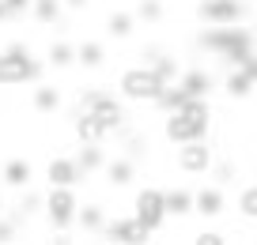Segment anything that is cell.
Instances as JSON below:
<instances>
[{"instance_id":"cell-1","label":"cell","mask_w":257,"mask_h":245,"mask_svg":"<svg viewBox=\"0 0 257 245\" xmlns=\"http://www.w3.org/2000/svg\"><path fill=\"white\" fill-rule=\"evenodd\" d=\"M197 46L208 49V53H216L219 61H227L231 68H238V64L257 49V38L249 34V27L234 23V27H208V31H201L197 34Z\"/></svg>"},{"instance_id":"cell-2","label":"cell","mask_w":257,"mask_h":245,"mask_svg":"<svg viewBox=\"0 0 257 245\" xmlns=\"http://www.w3.org/2000/svg\"><path fill=\"white\" fill-rule=\"evenodd\" d=\"M212 128V106L208 98H189V102L182 106V110L167 113V121H163V136H167L170 143H193V140H204Z\"/></svg>"},{"instance_id":"cell-3","label":"cell","mask_w":257,"mask_h":245,"mask_svg":"<svg viewBox=\"0 0 257 245\" xmlns=\"http://www.w3.org/2000/svg\"><path fill=\"white\" fill-rule=\"evenodd\" d=\"M80 113H91V117L106 128V136H110V132H121V128H125V121H128L121 98H113L110 91H98V87L80 91Z\"/></svg>"},{"instance_id":"cell-4","label":"cell","mask_w":257,"mask_h":245,"mask_svg":"<svg viewBox=\"0 0 257 245\" xmlns=\"http://www.w3.org/2000/svg\"><path fill=\"white\" fill-rule=\"evenodd\" d=\"M167 87L159 76H155L148 64H137V68H125L117 79V91L125 102H155L159 98V91Z\"/></svg>"},{"instance_id":"cell-5","label":"cell","mask_w":257,"mask_h":245,"mask_svg":"<svg viewBox=\"0 0 257 245\" xmlns=\"http://www.w3.org/2000/svg\"><path fill=\"white\" fill-rule=\"evenodd\" d=\"M42 76H46V61H38V57L19 61L8 49H0V87H23V83L34 87V83H42Z\"/></svg>"},{"instance_id":"cell-6","label":"cell","mask_w":257,"mask_h":245,"mask_svg":"<svg viewBox=\"0 0 257 245\" xmlns=\"http://www.w3.org/2000/svg\"><path fill=\"white\" fill-rule=\"evenodd\" d=\"M46 219L49 226L57 230V234H64V230L76 226V211H80V196H76V189H49L46 192Z\"/></svg>"},{"instance_id":"cell-7","label":"cell","mask_w":257,"mask_h":245,"mask_svg":"<svg viewBox=\"0 0 257 245\" xmlns=\"http://www.w3.org/2000/svg\"><path fill=\"white\" fill-rule=\"evenodd\" d=\"M249 16L246 0H201L197 4V19L204 27H234Z\"/></svg>"},{"instance_id":"cell-8","label":"cell","mask_w":257,"mask_h":245,"mask_svg":"<svg viewBox=\"0 0 257 245\" xmlns=\"http://www.w3.org/2000/svg\"><path fill=\"white\" fill-rule=\"evenodd\" d=\"M133 219H140L152 234H159L163 226H167V207H163V189H155V185H144V189L137 192V200H133Z\"/></svg>"},{"instance_id":"cell-9","label":"cell","mask_w":257,"mask_h":245,"mask_svg":"<svg viewBox=\"0 0 257 245\" xmlns=\"http://www.w3.org/2000/svg\"><path fill=\"white\" fill-rule=\"evenodd\" d=\"M212 162H216V151H212L204 140L182 143V147L174 151V166L182 170V174H189V177H201V174H208V170H212Z\"/></svg>"},{"instance_id":"cell-10","label":"cell","mask_w":257,"mask_h":245,"mask_svg":"<svg viewBox=\"0 0 257 245\" xmlns=\"http://www.w3.org/2000/svg\"><path fill=\"white\" fill-rule=\"evenodd\" d=\"M102 234H106V241H110V245H148V241H152V230H148L140 219H133V215L106 219Z\"/></svg>"},{"instance_id":"cell-11","label":"cell","mask_w":257,"mask_h":245,"mask_svg":"<svg viewBox=\"0 0 257 245\" xmlns=\"http://www.w3.org/2000/svg\"><path fill=\"white\" fill-rule=\"evenodd\" d=\"M46 181H49V189H76V185H83L87 177L80 174L72 155H53L49 166H46Z\"/></svg>"},{"instance_id":"cell-12","label":"cell","mask_w":257,"mask_h":245,"mask_svg":"<svg viewBox=\"0 0 257 245\" xmlns=\"http://www.w3.org/2000/svg\"><path fill=\"white\" fill-rule=\"evenodd\" d=\"M227 211V192L219 185H201L193 192V215H204V219H219Z\"/></svg>"},{"instance_id":"cell-13","label":"cell","mask_w":257,"mask_h":245,"mask_svg":"<svg viewBox=\"0 0 257 245\" xmlns=\"http://www.w3.org/2000/svg\"><path fill=\"white\" fill-rule=\"evenodd\" d=\"M0 185H8V189H27V185H34V166L27 162L23 155L8 158V162H0Z\"/></svg>"},{"instance_id":"cell-14","label":"cell","mask_w":257,"mask_h":245,"mask_svg":"<svg viewBox=\"0 0 257 245\" xmlns=\"http://www.w3.org/2000/svg\"><path fill=\"white\" fill-rule=\"evenodd\" d=\"M102 174H106V181H110L113 189H128V185L137 181V162L125 158V155H113V158H106Z\"/></svg>"},{"instance_id":"cell-15","label":"cell","mask_w":257,"mask_h":245,"mask_svg":"<svg viewBox=\"0 0 257 245\" xmlns=\"http://www.w3.org/2000/svg\"><path fill=\"white\" fill-rule=\"evenodd\" d=\"M178 83H182V91H185L189 98H208L212 91H216V76H212V72H204V68L182 72V76H178Z\"/></svg>"},{"instance_id":"cell-16","label":"cell","mask_w":257,"mask_h":245,"mask_svg":"<svg viewBox=\"0 0 257 245\" xmlns=\"http://www.w3.org/2000/svg\"><path fill=\"white\" fill-rule=\"evenodd\" d=\"M163 207H167V219H185V215H193V189H185V185L163 189Z\"/></svg>"},{"instance_id":"cell-17","label":"cell","mask_w":257,"mask_h":245,"mask_svg":"<svg viewBox=\"0 0 257 245\" xmlns=\"http://www.w3.org/2000/svg\"><path fill=\"white\" fill-rule=\"evenodd\" d=\"M72 158H76V166H80V174L91 177V174H98V170L106 166V158H110V155H106L102 143H80V151H76Z\"/></svg>"},{"instance_id":"cell-18","label":"cell","mask_w":257,"mask_h":245,"mask_svg":"<svg viewBox=\"0 0 257 245\" xmlns=\"http://www.w3.org/2000/svg\"><path fill=\"white\" fill-rule=\"evenodd\" d=\"M148 57H152V61H148V68L155 72V76L163 79V83H178V76H182V64H178V57L174 53H159V49H148Z\"/></svg>"},{"instance_id":"cell-19","label":"cell","mask_w":257,"mask_h":245,"mask_svg":"<svg viewBox=\"0 0 257 245\" xmlns=\"http://www.w3.org/2000/svg\"><path fill=\"white\" fill-rule=\"evenodd\" d=\"M31 106H34V113H57L61 110V87H53V83H34Z\"/></svg>"},{"instance_id":"cell-20","label":"cell","mask_w":257,"mask_h":245,"mask_svg":"<svg viewBox=\"0 0 257 245\" xmlns=\"http://www.w3.org/2000/svg\"><path fill=\"white\" fill-rule=\"evenodd\" d=\"M106 207L102 204H80V211H76V226L83 230V234H102L106 226Z\"/></svg>"},{"instance_id":"cell-21","label":"cell","mask_w":257,"mask_h":245,"mask_svg":"<svg viewBox=\"0 0 257 245\" xmlns=\"http://www.w3.org/2000/svg\"><path fill=\"white\" fill-rule=\"evenodd\" d=\"M72 64H76V46H72V42H64V38L49 42V49H46V68H72Z\"/></svg>"},{"instance_id":"cell-22","label":"cell","mask_w":257,"mask_h":245,"mask_svg":"<svg viewBox=\"0 0 257 245\" xmlns=\"http://www.w3.org/2000/svg\"><path fill=\"white\" fill-rule=\"evenodd\" d=\"M19 192H23V196H19L16 211H12L19 222H23V219H31V215H38L42 207H46V192H38L34 185H27V189H19Z\"/></svg>"},{"instance_id":"cell-23","label":"cell","mask_w":257,"mask_h":245,"mask_svg":"<svg viewBox=\"0 0 257 245\" xmlns=\"http://www.w3.org/2000/svg\"><path fill=\"white\" fill-rule=\"evenodd\" d=\"M72 132H76V140H80V143H102L106 140V128L98 125L91 113H80V117L72 121Z\"/></svg>"},{"instance_id":"cell-24","label":"cell","mask_w":257,"mask_h":245,"mask_svg":"<svg viewBox=\"0 0 257 245\" xmlns=\"http://www.w3.org/2000/svg\"><path fill=\"white\" fill-rule=\"evenodd\" d=\"M106 61V46L95 38H83L80 46H76V64H83V68H102Z\"/></svg>"},{"instance_id":"cell-25","label":"cell","mask_w":257,"mask_h":245,"mask_svg":"<svg viewBox=\"0 0 257 245\" xmlns=\"http://www.w3.org/2000/svg\"><path fill=\"white\" fill-rule=\"evenodd\" d=\"M185 102H189V95L182 91V83H167V87L159 91V98H155L152 106H159L163 113H174V110H182Z\"/></svg>"},{"instance_id":"cell-26","label":"cell","mask_w":257,"mask_h":245,"mask_svg":"<svg viewBox=\"0 0 257 245\" xmlns=\"http://www.w3.org/2000/svg\"><path fill=\"white\" fill-rule=\"evenodd\" d=\"M106 31H110V38H128V34L137 31V19H133V12L117 8L106 16Z\"/></svg>"},{"instance_id":"cell-27","label":"cell","mask_w":257,"mask_h":245,"mask_svg":"<svg viewBox=\"0 0 257 245\" xmlns=\"http://www.w3.org/2000/svg\"><path fill=\"white\" fill-rule=\"evenodd\" d=\"M163 16H167V8H163V0H137V8H133V19H140V23H163Z\"/></svg>"},{"instance_id":"cell-28","label":"cell","mask_w":257,"mask_h":245,"mask_svg":"<svg viewBox=\"0 0 257 245\" xmlns=\"http://www.w3.org/2000/svg\"><path fill=\"white\" fill-rule=\"evenodd\" d=\"M61 0H31V16L38 19L42 27H49V23H57L61 19Z\"/></svg>"},{"instance_id":"cell-29","label":"cell","mask_w":257,"mask_h":245,"mask_svg":"<svg viewBox=\"0 0 257 245\" xmlns=\"http://www.w3.org/2000/svg\"><path fill=\"white\" fill-rule=\"evenodd\" d=\"M223 91H227V95H231V98H249V91H253V83H249V79L242 76L238 68H231V72H227V79H223Z\"/></svg>"},{"instance_id":"cell-30","label":"cell","mask_w":257,"mask_h":245,"mask_svg":"<svg viewBox=\"0 0 257 245\" xmlns=\"http://www.w3.org/2000/svg\"><path fill=\"white\" fill-rule=\"evenodd\" d=\"M212 177H216V185L223 189V185H231L234 181V174H238V166H234L231 158H223V162H212V170H208Z\"/></svg>"},{"instance_id":"cell-31","label":"cell","mask_w":257,"mask_h":245,"mask_svg":"<svg viewBox=\"0 0 257 245\" xmlns=\"http://www.w3.org/2000/svg\"><path fill=\"white\" fill-rule=\"evenodd\" d=\"M121 132H125V128H121ZM144 151H148V136H140V132H125V158H133V162H137Z\"/></svg>"},{"instance_id":"cell-32","label":"cell","mask_w":257,"mask_h":245,"mask_svg":"<svg viewBox=\"0 0 257 245\" xmlns=\"http://www.w3.org/2000/svg\"><path fill=\"white\" fill-rule=\"evenodd\" d=\"M238 215L242 219H257V189L253 185L238 192Z\"/></svg>"},{"instance_id":"cell-33","label":"cell","mask_w":257,"mask_h":245,"mask_svg":"<svg viewBox=\"0 0 257 245\" xmlns=\"http://www.w3.org/2000/svg\"><path fill=\"white\" fill-rule=\"evenodd\" d=\"M16 230H19V219L12 211H4V215H0V245H12V241H16Z\"/></svg>"},{"instance_id":"cell-34","label":"cell","mask_w":257,"mask_h":245,"mask_svg":"<svg viewBox=\"0 0 257 245\" xmlns=\"http://www.w3.org/2000/svg\"><path fill=\"white\" fill-rule=\"evenodd\" d=\"M193 245H227L223 234H216V230H201V234L193 237Z\"/></svg>"},{"instance_id":"cell-35","label":"cell","mask_w":257,"mask_h":245,"mask_svg":"<svg viewBox=\"0 0 257 245\" xmlns=\"http://www.w3.org/2000/svg\"><path fill=\"white\" fill-rule=\"evenodd\" d=\"M238 72H242V76H246V79H249V83H257V53H249V57H246V61H242V64H238Z\"/></svg>"},{"instance_id":"cell-36","label":"cell","mask_w":257,"mask_h":245,"mask_svg":"<svg viewBox=\"0 0 257 245\" xmlns=\"http://www.w3.org/2000/svg\"><path fill=\"white\" fill-rule=\"evenodd\" d=\"M4 8H8V19H16L23 12H31V0H4Z\"/></svg>"},{"instance_id":"cell-37","label":"cell","mask_w":257,"mask_h":245,"mask_svg":"<svg viewBox=\"0 0 257 245\" xmlns=\"http://www.w3.org/2000/svg\"><path fill=\"white\" fill-rule=\"evenodd\" d=\"M91 0H61V8H68V12H83Z\"/></svg>"},{"instance_id":"cell-38","label":"cell","mask_w":257,"mask_h":245,"mask_svg":"<svg viewBox=\"0 0 257 245\" xmlns=\"http://www.w3.org/2000/svg\"><path fill=\"white\" fill-rule=\"evenodd\" d=\"M49 245H72V237H68V234H57V237H53Z\"/></svg>"},{"instance_id":"cell-39","label":"cell","mask_w":257,"mask_h":245,"mask_svg":"<svg viewBox=\"0 0 257 245\" xmlns=\"http://www.w3.org/2000/svg\"><path fill=\"white\" fill-rule=\"evenodd\" d=\"M249 34L257 38V8H253V23H249Z\"/></svg>"},{"instance_id":"cell-40","label":"cell","mask_w":257,"mask_h":245,"mask_svg":"<svg viewBox=\"0 0 257 245\" xmlns=\"http://www.w3.org/2000/svg\"><path fill=\"white\" fill-rule=\"evenodd\" d=\"M4 19H8V8H4V0H0V23H4Z\"/></svg>"},{"instance_id":"cell-41","label":"cell","mask_w":257,"mask_h":245,"mask_svg":"<svg viewBox=\"0 0 257 245\" xmlns=\"http://www.w3.org/2000/svg\"><path fill=\"white\" fill-rule=\"evenodd\" d=\"M4 211H8V207H4V192H0V215H4Z\"/></svg>"},{"instance_id":"cell-42","label":"cell","mask_w":257,"mask_h":245,"mask_svg":"<svg viewBox=\"0 0 257 245\" xmlns=\"http://www.w3.org/2000/svg\"><path fill=\"white\" fill-rule=\"evenodd\" d=\"M253 189H257V181H253Z\"/></svg>"}]
</instances>
